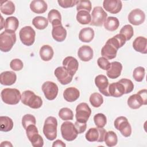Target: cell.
<instances>
[{
	"label": "cell",
	"instance_id": "1",
	"mask_svg": "<svg viewBox=\"0 0 147 147\" xmlns=\"http://www.w3.org/2000/svg\"><path fill=\"white\" fill-rule=\"evenodd\" d=\"M21 100L24 105L32 109H39L42 105V99L30 90H26L22 92Z\"/></svg>",
	"mask_w": 147,
	"mask_h": 147
},
{
	"label": "cell",
	"instance_id": "2",
	"mask_svg": "<svg viewBox=\"0 0 147 147\" xmlns=\"http://www.w3.org/2000/svg\"><path fill=\"white\" fill-rule=\"evenodd\" d=\"M147 90H141L137 94L130 95L127 99V105L132 109H138L147 104Z\"/></svg>",
	"mask_w": 147,
	"mask_h": 147
},
{
	"label": "cell",
	"instance_id": "3",
	"mask_svg": "<svg viewBox=\"0 0 147 147\" xmlns=\"http://www.w3.org/2000/svg\"><path fill=\"white\" fill-rule=\"evenodd\" d=\"M1 96L5 103L11 105H17L21 99L20 91L16 88H4L1 91Z\"/></svg>",
	"mask_w": 147,
	"mask_h": 147
},
{
	"label": "cell",
	"instance_id": "4",
	"mask_svg": "<svg viewBox=\"0 0 147 147\" xmlns=\"http://www.w3.org/2000/svg\"><path fill=\"white\" fill-rule=\"evenodd\" d=\"M57 121L55 117H48L44 122L43 126V133L45 137L50 140H54L57 137Z\"/></svg>",
	"mask_w": 147,
	"mask_h": 147
},
{
	"label": "cell",
	"instance_id": "5",
	"mask_svg": "<svg viewBox=\"0 0 147 147\" xmlns=\"http://www.w3.org/2000/svg\"><path fill=\"white\" fill-rule=\"evenodd\" d=\"M16 41L15 33L3 31L0 34V49L2 52L10 51Z\"/></svg>",
	"mask_w": 147,
	"mask_h": 147
},
{
	"label": "cell",
	"instance_id": "6",
	"mask_svg": "<svg viewBox=\"0 0 147 147\" xmlns=\"http://www.w3.org/2000/svg\"><path fill=\"white\" fill-rule=\"evenodd\" d=\"M60 131L62 137L67 141H74L78 134L74 124L69 121L64 122L61 124Z\"/></svg>",
	"mask_w": 147,
	"mask_h": 147
},
{
	"label": "cell",
	"instance_id": "7",
	"mask_svg": "<svg viewBox=\"0 0 147 147\" xmlns=\"http://www.w3.org/2000/svg\"><path fill=\"white\" fill-rule=\"evenodd\" d=\"M19 36L21 41L24 45L31 46L34 42L36 32L31 26H26L21 29Z\"/></svg>",
	"mask_w": 147,
	"mask_h": 147
},
{
	"label": "cell",
	"instance_id": "8",
	"mask_svg": "<svg viewBox=\"0 0 147 147\" xmlns=\"http://www.w3.org/2000/svg\"><path fill=\"white\" fill-rule=\"evenodd\" d=\"M114 125L115 129L119 130L123 136L125 137L130 136L131 134V127L127 118L123 116L117 117L114 121Z\"/></svg>",
	"mask_w": 147,
	"mask_h": 147
},
{
	"label": "cell",
	"instance_id": "9",
	"mask_svg": "<svg viewBox=\"0 0 147 147\" xmlns=\"http://www.w3.org/2000/svg\"><path fill=\"white\" fill-rule=\"evenodd\" d=\"M107 17V14L100 6L95 7L91 14V21L90 23V25L101 26L105 22Z\"/></svg>",
	"mask_w": 147,
	"mask_h": 147
},
{
	"label": "cell",
	"instance_id": "10",
	"mask_svg": "<svg viewBox=\"0 0 147 147\" xmlns=\"http://www.w3.org/2000/svg\"><path fill=\"white\" fill-rule=\"evenodd\" d=\"M106 132L103 127H92L86 133V139L89 142H102L105 140Z\"/></svg>",
	"mask_w": 147,
	"mask_h": 147
},
{
	"label": "cell",
	"instance_id": "11",
	"mask_svg": "<svg viewBox=\"0 0 147 147\" xmlns=\"http://www.w3.org/2000/svg\"><path fill=\"white\" fill-rule=\"evenodd\" d=\"M91 114V110L86 103H80L76 108V121L83 123H87Z\"/></svg>",
	"mask_w": 147,
	"mask_h": 147
},
{
	"label": "cell",
	"instance_id": "12",
	"mask_svg": "<svg viewBox=\"0 0 147 147\" xmlns=\"http://www.w3.org/2000/svg\"><path fill=\"white\" fill-rule=\"evenodd\" d=\"M42 90L44 94L45 97L49 100L55 99L59 91V88L57 84L51 81H47L44 82L41 87Z\"/></svg>",
	"mask_w": 147,
	"mask_h": 147
},
{
	"label": "cell",
	"instance_id": "13",
	"mask_svg": "<svg viewBox=\"0 0 147 147\" xmlns=\"http://www.w3.org/2000/svg\"><path fill=\"white\" fill-rule=\"evenodd\" d=\"M54 74L58 81L63 85L68 84L72 80L73 76L63 66L57 67L54 71Z\"/></svg>",
	"mask_w": 147,
	"mask_h": 147
},
{
	"label": "cell",
	"instance_id": "14",
	"mask_svg": "<svg viewBox=\"0 0 147 147\" xmlns=\"http://www.w3.org/2000/svg\"><path fill=\"white\" fill-rule=\"evenodd\" d=\"M145 20V14L140 9H133L128 15V21L133 25H140L144 23Z\"/></svg>",
	"mask_w": 147,
	"mask_h": 147
},
{
	"label": "cell",
	"instance_id": "15",
	"mask_svg": "<svg viewBox=\"0 0 147 147\" xmlns=\"http://www.w3.org/2000/svg\"><path fill=\"white\" fill-rule=\"evenodd\" d=\"M95 84L99 91L105 96H110L109 93V83L108 79L105 75H99L95 78Z\"/></svg>",
	"mask_w": 147,
	"mask_h": 147
},
{
	"label": "cell",
	"instance_id": "16",
	"mask_svg": "<svg viewBox=\"0 0 147 147\" xmlns=\"http://www.w3.org/2000/svg\"><path fill=\"white\" fill-rule=\"evenodd\" d=\"M103 8L111 14H117L122 9V3L120 0H105L103 2Z\"/></svg>",
	"mask_w": 147,
	"mask_h": 147
},
{
	"label": "cell",
	"instance_id": "17",
	"mask_svg": "<svg viewBox=\"0 0 147 147\" xmlns=\"http://www.w3.org/2000/svg\"><path fill=\"white\" fill-rule=\"evenodd\" d=\"M63 66L72 76H74L78 69L79 63L76 58L67 56L63 61Z\"/></svg>",
	"mask_w": 147,
	"mask_h": 147
},
{
	"label": "cell",
	"instance_id": "18",
	"mask_svg": "<svg viewBox=\"0 0 147 147\" xmlns=\"http://www.w3.org/2000/svg\"><path fill=\"white\" fill-rule=\"evenodd\" d=\"M117 51L118 49L107 41L101 49V55L107 60H111L116 57Z\"/></svg>",
	"mask_w": 147,
	"mask_h": 147
},
{
	"label": "cell",
	"instance_id": "19",
	"mask_svg": "<svg viewBox=\"0 0 147 147\" xmlns=\"http://www.w3.org/2000/svg\"><path fill=\"white\" fill-rule=\"evenodd\" d=\"M52 36L55 41L62 42L67 37V30L62 26V24L52 26Z\"/></svg>",
	"mask_w": 147,
	"mask_h": 147
},
{
	"label": "cell",
	"instance_id": "20",
	"mask_svg": "<svg viewBox=\"0 0 147 147\" xmlns=\"http://www.w3.org/2000/svg\"><path fill=\"white\" fill-rule=\"evenodd\" d=\"M122 70V65L118 61H113L111 63L110 67L107 70V76L112 79H117L121 74Z\"/></svg>",
	"mask_w": 147,
	"mask_h": 147
},
{
	"label": "cell",
	"instance_id": "21",
	"mask_svg": "<svg viewBox=\"0 0 147 147\" xmlns=\"http://www.w3.org/2000/svg\"><path fill=\"white\" fill-rule=\"evenodd\" d=\"M109 93L110 96L118 98L125 94V88L122 83L119 82H114L109 84Z\"/></svg>",
	"mask_w": 147,
	"mask_h": 147
},
{
	"label": "cell",
	"instance_id": "22",
	"mask_svg": "<svg viewBox=\"0 0 147 147\" xmlns=\"http://www.w3.org/2000/svg\"><path fill=\"white\" fill-rule=\"evenodd\" d=\"M17 80V75L13 71H5L1 74V84L5 86H11L15 83Z\"/></svg>",
	"mask_w": 147,
	"mask_h": 147
},
{
	"label": "cell",
	"instance_id": "23",
	"mask_svg": "<svg viewBox=\"0 0 147 147\" xmlns=\"http://www.w3.org/2000/svg\"><path fill=\"white\" fill-rule=\"evenodd\" d=\"M78 55L82 61H88L93 57V50L90 46L84 45L79 48Z\"/></svg>",
	"mask_w": 147,
	"mask_h": 147
},
{
	"label": "cell",
	"instance_id": "24",
	"mask_svg": "<svg viewBox=\"0 0 147 147\" xmlns=\"http://www.w3.org/2000/svg\"><path fill=\"white\" fill-rule=\"evenodd\" d=\"M134 49L143 54L147 53V39L142 36L137 37L133 42Z\"/></svg>",
	"mask_w": 147,
	"mask_h": 147
},
{
	"label": "cell",
	"instance_id": "25",
	"mask_svg": "<svg viewBox=\"0 0 147 147\" xmlns=\"http://www.w3.org/2000/svg\"><path fill=\"white\" fill-rule=\"evenodd\" d=\"M30 8L35 13L42 14L47 11L48 5L43 0H34L30 2Z\"/></svg>",
	"mask_w": 147,
	"mask_h": 147
},
{
	"label": "cell",
	"instance_id": "26",
	"mask_svg": "<svg viewBox=\"0 0 147 147\" xmlns=\"http://www.w3.org/2000/svg\"><path fill=\"white\" fill-rule=\"evenodd\" d=\"M80 96V92L75 87H71L67 88L63 92L64 99L68 102H73L76 100Z\"/></svg>",
	"mask_w": 147,
	"mask_h": 147
},
{
	"label": "cell",
	"instance_id": "27",
	"mask_svg": "<svg viewBox=\"0 0 147 147\" xmlns=\"http://www.w3.org/2000/svg\"><path fill=\"white\" fill-rule=\"evenodd\" d=\"M95 33L93 29L90 27L83 28L79 33V40L83 42H90L94 37Z\"/></svg>",
	"mask_w": 147,
	"mask_h": 147
},
{
	"label": "cell",
	"instance_id": "28",
	"mask_svg": "<svg viewBox=\"0 0 147 147\" xmlns=\"http://www.w3.org/2000/svg\"><path fill=\"white\" fill-rule=\"evenodd\" d=\"M40 56L43 61H48L51 60L54 55L52 48L49 45H44L40 49Z\"/></svg>",
	"mask_w": 147,
	"mask_h": 147
},
{
	"label": "cell",
	"instance_id": "29",
	"mask_svg": "<svg viewBox=\"0 0 147 147\" xmlns=\"http://www.w3.org/2000/svg\"><path fill=\"white\" fill-rule=\"evenodd\" d=\"M19 21L16 17H9L6 18L5 20V29L6 31L15 33L18 28Z\"/></svg>",
	"mask_w": 147,
	"mask_h": 147
},
{
	"label": "cell",
	"instance_id": "30",
	"mask_svg": "<svg viewBox=\"0 0 147 147\" xmlns=\"http://www.w3.org/2000/svg\"><path fill=\"white\" fill-rule=\"evenodd\" d=\"M119 26V22L117 17H109L104 22L105 28L110 32L116 30Z\"/></svg>",
	"mask_w": 147,
	"mask_h": 147
},
{
	"label": "cell",
	"instance_id": "31",
	"mask_svg": "<svg viewBox=\"0 0 147 147\" xmlns=\"http://www.w3.org/2000/svg\"><path fill=\"white\" fill-rule=\"evenodd\" d=\"M13 127V120L7 116H1L0 117V130L7 132L12 130Z\"/></svg>",
	"mask_w": 147,
	"mask_h": 147
},
{
	"label": "cell",
	"instance_id": "32",
	"mask_svg": "<svg viewBox=\"0 0 147 147\" xmlns=\"http://www.w3.org/2000/svg\"><path fill=\"white\" fill-rule=\"evenodd\" d=\"M48 20L52 26L61 24V16L60 12L56 9H52L48 14Z\"/></svg>",
	"mask_w": 147,
	"mask_h": 147
},
{
	"label": "cell",
	"instance_id": "33",
	"mask_svg": "<svg viewBox=\"0 0 147 147\" xmlns=\"http://www.w3.org/2000/svg\"><path fill=\"white\" fill-rule=\"evenodd\" d=\"M1 11L6 15H11L15 11V5L11 1L1 2Z\"/></svg>",
	"mask_w": 147,
	"mask_h": 147
},
{
	"label": "cell",
	"instance_id": "34",
	"mask_svg": "<svg viewBox=\"0 0 147 147\" xmlns=\"http://www.w3.org/2000/svg\"><path fill=\"white\" fill-rule=\"evenodd\" d=\"M76 20L79 24L82 25L90 24L91 21V16L87 11L80 10L77 13Z\"/></svg>",
	"mask_w": 147,
	"mask_h": 147
},
{
	"label": "cell",
	"instance_id": "35",
	"mask_svg": "<svg viewBox=\"0 0 147 147\" xmlns=\"http://www.w3.org/2000/svg\"><path fill=\"white\" fill-rule=\"evenodd\" d=\"M107 41L111 43L112 45H113L118 49L119 48H121L122 46L125 45V44L126 43V40L123 35L119 33L114 36L112 38H109L107 40Z\"/></svg>",
	"mask_w": 147,
	"mask_h": 147
},
{
	"label": "cell",
	"instance_id": "36",
	"mask_svg": "<svg viewBox=\"0 0 147 147\" xmlns=\"http://www.w3.org/2000/svg\"><path fill=\"white\" fill-rule=\"evenodd\" d=\"M32 24L36 29L42 30L48 25V20L44 17L37 16L33 19Z\"/></svg>",
	"mask_w": 147,
	"mask_h": 147
},
{
	"label": "cell",
	"instance_id": "37",
	"mask_svg": "<svg viewBox=\"0 0 147 147\" xmlns=\"http://www.w3.org/2000/svg\"><path fill=\"white\" fill-rule=\"evenodd\" d=\"M104 141L107 146L111 147L115 146L118 142V137L116 133L113 131L106 132Z\"/></svg>",
	"mask_w": 147,
	"mask_h": 147
},
{
	"label": "cell",
	"instance_id": "38",
	"mask_svg": "<svg viewBox=\"0 0 147 147\" xmlns=\"http://www.w3.org/2000/svg\"><path fill=\"white\" fill-rule=\"evenodd\" d=\"M91 105L94 107H99L103 103V96L98 92L92 93L89 99Z\"/></svg>",
	"mask_w": 147,
	"mask_h": 147
},
{
	"label": "cell",
	"instance_id": "39",
	"mask_svg": "<svg viewBox=\"0 0 147 147\" xmlns=\"http://www.w3.org/2000/svg\"><path fill=\"white\" fill-rule=\"evenodd\" d=\"M59 116L63 121L72 120L74 118L72 111L67 107L61 109L59 111Z\"/></svg>",
	"mask_w": 147,
	"mask_h": 147
},
{
	"label": "cell",
	"instance_id": "40",
	"mask_svg": "<svg viewBox=\"0 0 147 147\" xmlns=\"http://www.w3.org/2000/svg\"><path fill=\"white\" fill-rule=\"evenodd\" d=\"M119 33L125 36L126 41L130 40L134 35L133 28L130 25H125L121 28Z\"/></svg>",
	"mask_w": 147,
	"mask_h": 147
},
{
	"label": "cell",
	"instance_id": "41",
	"mask_svg": "<svg viewBox=\"0 0 147 147\" xmlns=\"http://www.w3.org/2000/svg\"><path fill=\"white\" fill-rule=\"evenodd\" d=\"M145 69L142 67H136L133 72V77L136 82H141L144 78Z\"/></svg>",
	"mask_w": 147,
	"mask_h": 147
},
{
	"label": "cell",
	"instance_id": "42",
	"mask_svg": "<svg viewBox=\"0 0 147 147\" xmlns=\"http://www.w3.org/2000/svg\"><path fill=\"white\" fill-rule=\"evenodd\" d=\"M94 121L98 127H103L107 123V118L102 113H98L94 117Z\"/></svg>",
	"mask_w": 147,
	"mask_h": 147
},
{
	"label": "cell",
	"instance_id": "43",
	"mask_svg": "<svg viewBox=\"0 0 147 147\" xmlns=\"http://www.w3.org/2000/svg\"><path fill=\"white\" fill-rule=\"evenodd\" d=\"M36 118L31 114H26L22 118V125L24 128L26 130L30 125H36Z\"/></svg>",
	"mask_w": 147,
	"mask_h": 147
},
{
	"label": "cell",
	"instance_id": "44",
	"mask_svg": "<svg viewBox=\"0 0 147 147\" xmlns=\"http://www.w3.org/2000/svg\"><path fill=\"white\" fill-rule=\"evenodd\" d=\"M91 3L89 0L87 1H79L78 5H76V10L78 11L80 10H84L88 12H90L91 10Z\"/></svg>",
	"mask_w": 147,
	"mask_h": 147
},
{
	"label": "cell",
	"instance_id": "45",
	"mask_svg": "<svg viewBox=\"0 0 147 147\" xmlns=\"http://www.w3.org/2000/svg\"><path fill=\"white\" fill-rule=\"evenodd\" d=\"M125 88V94H129L134 89V84L132 81L130 79L123 78L118 81Z\"/></svg>",
	"mask_w": 147,
	"mask_h": 147
},
{
	"label": "cell",
	"instance_id": "46",
	"mask_svg": "<svg viewBox=\"0 0 147 147\" xmlns=\"http://www.w3.org/2000/svg\"><path fill=\"white\" fill-rule=\"evenodd\" d=\"M29 140L34 147H41L44 145L43 138L38 133L33 135Z\"/></svg>",
	"mask_w": 147,
	"mask_h": 147
},
{
	"label": "cell",
	"instance_id": "47",
	"mask_svg": "<svg viewBox=\"0 0 147 147\" xmlns=\"http://www.w3.org/2000/svg\"><path fill=\"white\" fill-rule=\"evenodd\" d=\"M57 2L61 7L68 8L74 7L75 5H77L79 0H58Z\"/></svg>",
	"mask_w": 147,
	"mask_h": 147
},
{
	"label": "cell",
	"instance_id": "48",
	"mask_svg": "<svg viewBox=\"0 0 147 147\" xmlns=\"http://www.w3.org/2000/svg\"><path fill=\"white\" fill-rule=\"evenodd\" d=\"M10 67L13 70L15 71H18L23 68L24 64L20 59H14L10 61Z\"/></svg>",
	"mask_w": 147,
	"mask_h": 147
},
{
	"label": "cell",
	"instance_id": "49",
	"mask_svg": "<svg viewBox=\"0 0 147 147\" xmlns=\"http://www.w3.org/2000/svg\"><path fill=\"white\" fill-rule=\"evenodd\" d=\"M97 64L98 66L103 70H107L110 68L111 63L109 61L104 57H100L97 60Z\"/></svg>",
	"mask_w": 147,
	"mask_h": 147
},
{
	"label": "cell",
	"instance_id": "50",
	"mask_svg": "<svg viewBox=\"0 0 147 147\" xmlns=\"http://www.w3.org/2000/svg\"><path fill=\"white\" fill-rule=\"evenodd\" d=\"M26 133L29 140L35 134L38 133L36 125H30L29 126H28V127L26 129Z\"/></svg>",
	"mask_w": 147,
	"mask_h": 147
},
{
	"label": "cell",
	"instance_id": "51",
	"mask_svg": "<svg viewBox=\"0 0 147 147\" xmlns=\"http://www.w3.org/2000/svg\"><path fill=\"white\" fill-rule=\"evenodd\" d=\"M74 125L75 126V128H76L78 134H82V133H84L87 127L86 123L79 122L78 121H76L75 122Z\"/></svg>",
	"mask_w": 147,
	"mask_h": 147
},
{
	"label": "cell",
	"instance_id": "52",
	"mask_svg": "<svg viewBox=\"0 0 147 147\" xmlns=\"http://www.w3.org/2000/svg\"><path fill=\"white\" fill-rule=\"evenodd\" d=\"M65 146H66V145L65 144V143L63 142L61 140H56L55 142H53V143L52 144V146L53 147H55V146L65 147Z\"/></svg>",
	"mask_w": 147,
	"mask_h": 147
},
{
	"label": "cell",
	"instance_id": "53",
	"mask_svg": "<svg viewBox=\"0 0 147 147\" xmlns=\"http://www.w3.org/2000/svg\"><path fill=\"white\" fill-rule=\"evenodd\" d=\"M1 146H13V145L9 141H3L1 144Z\"/></svg>",
	"mask_w": 147,
	"mask_h": 147
},
{
	"label": "cell",
	"instance_id": "54",
	"mask_svg": "<svg viewBox=\"0 0 147 147\" xmlns=\"http://www.w3.org/2000/svg\"><path fill=\"white\" fill-rule=\"evenodd\" d=\"M5 22L3 18V17H1V28L0 30H2L3 28H5Z\"/></svg>",
	"mask_w": 147,
	"mask_h": 147
}]
</instances>
